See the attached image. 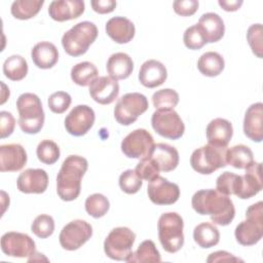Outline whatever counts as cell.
<instances>
[{"label": "cell", "mask_w": 263, "mask_h": 263, "mask_svg": "<svg viewBox=\"0 0 263 263\" xmlns=\"http://www.w3.org/2000/svg\"><path fill=\"white\" fill-rule=\"evenodd\" d=\"M198 1L196 0H176L173 3L174 11L181 16H190L198 9Z\"/></svg>", "instance_id": "46"}, {"label": "cell", "mask_w": 263, "mask_h": 263, "mask_svg": "<svg viewBox=\"0 0 263 263\" xmlns=\"http://www.w3.org/2000/svg\"><path fill=\"white\" fill-rule=\"evenodd\" d=\"M226 162L235 168L245 170L254 162L253 151L243 144L227 148Z\"/></svg>", "instance_id": "31"}, {"label": "cell", "mask_w": 263, "mask_h": 263, "mask_svg": "<svg viewBox=\"0 0 263 263\" xmlns=\"http://www.w3.org/2000/svg\"><path fill=\"white\" fill-rule=\"evenodd\" d=\"M17 189L23 193H43L48 186L47 173L42 168H27L16 180Z\"/></svg>", "instance_id": "16"}, {"label": "cell", "mask_w": 263, "mask_h": 263, "mask_svg": "<svg viewBox=\"0 0 263 263\" xmlns=\"http://www.w3.org/2000/svg\"><path fill=\"white\" fill-rule=\"evenodd\" d=\"M107 35L116 43L124 44L135 37L136 28L132 21L124 16L111 17L105 27Z\"/></svg>", "instance_id": "24"}, {"label": "cell", "mask_w": 263, "mask_h": 263, "mask_svg": "<svg viewBox=\"0 0 263 263\" xmlns=\"http://www.w3.org/2000/svg\"><path fill=\"white\" fill-rule=\"evenodd\" d=\"M242 262L241 259L234 257L232 254L226 252V251H217L212 253L208 258H206V262Z\"/></svg>", "instance_id": "49"}, {"label": "cell", "mask_w": 263, "mask_h": 263, "mask_svg": "<svg viewBox=\"0 0 263 263\" xmlns=\"http://www.w3.org/2000/svg\"><path fill=\"white\" fill-rule=\"evenodd\" d=\"M219 5L225 10V11H236L240 8L243 1L242 0H219Z\"/></svg>", "instance_id": "50"}, {"label": "cell", "mask_w": 263, "mask_h": 263, "mask_svg": "<svg viewBox=\"0 0 263 263\" xmlns=\"http://www.w3.org/2000/svg\"><path fill=\"white\" fill-rule=\"evenodd\" d=\"M31 58L36 67L40 69H50L59 61V51L53 43L41 41L33 46Z\"/></svg>", "instance_id": "27"}, {"label": "cell", "mask_w": 263, "mask_h": 263, "mask_svg": "<svg viewBox=\"0 0 263 263\" xmlns=\"http://www.w3.org/2000/svg\"><path fill=\"white\" fill-rule=\"evenodd\" d=\"M98 69L90 62H81L76 64L71 69L72 81L80 86L89 85L98 77Z\"/></svg>", "instance_id": "33"}, {"label": "cell", "mask_w": 263, "mask_h": 263, "mask_svg": "<svg viewBox=\"0 0 263 263\" xmlns=\"http://www.w3.org/2000/svg\"><path fill=\"white\" fill-rule=\"evenodd\" d=\"M236 241L249 247L259 242L263 236V202L251 204L246 211V220L241 221L234 231Z\"/></svg>", "instance_id": "6"}, {"label": "cell", "mask_w": 263, "mask_h": 263, "mask_svg": "<svg viewBox=\"0 0 263 263\" xmlns=\"http://www.w3.org/2000/svg\"><path fill=\"white\" fill-rule=\"evenodd\" d=\"M90 5L96 12H98L100 14H105V13H110L115 9L116 1H114V0H97V1H91Z\"/></svg>", "instance_id": "48"}, {"label": "cell", "mask_w": 263, "mask_h": 263, "mask_svg": "<svg viewBox=\"0 0 263 263\" xmlns=\"http://www.w3.org/2000/svg\"><path fill=\"white\" fill-rule=\"evenodd\" d=\"M27 152L21 144H5L0 146V171L17 172L27 163Z\"/></svg>", "instance_id": "18"}, {"label": "cell", "mask_w": 263, "mask_h": 263, "mask_svg": "<svg viewBox=\"0 0 263 263\" xmlns=\"http://www.w3.org/2000/svg\"><path fill=\"white\" fill-rule=\"evenodd\" d=\"M148 100L143 93L127 92L116 103L114 117L119 124L130 125L148 110Z\"/></svg>", "instance_id": "9"}, {"label": "cell", "mask_w": 263, "mask_h": 263, "mask_svg": "<svg viewBox=\"0 0 263 263\" xmlns=\"http://www.w3.org/2000/svg\"><path fill=\"white\" fill-rule=\"evenodd\" d=\"M119 187L127 194L137 193L143 185L142 179L137 175L135 170H126L119 176Z\"/></svg>", "instance_id": "41"}, {"label": "cell", "mask_w": 263, "mask_h": 263, "mask_svg": "<svg viewBox=\"0 0 263 263\" xmlns=\"http://www.w3.org/2000/svg\"><path fill=\"white\" fill-rule=\"evenodd\" d=\"M96 119L95 111L87 105H77L65 118L66 130L74 136H84L93 125Z\"/></svg>", "instance_id": "14"}, {"label": "cell", "mask_w": 263, "mask_h": 263, "mask_svg": "<svg viewBox=\"0 0 263 263\" xmlns=\"http://www.w3.org/2000/svg\"><path fill=\"white\" fill-rule=\"evenodd\" d=\"M183 41H184L185 46L192 50L200 49L201 47H203L206 44L204 36H203L201 30L199 29V27L197 26V24H195L185 30L184 35H183Z\"/></svg>", "instance_id": "42"}, {"label": "cell", "mask_w": 263, "mask_h": 263, "mask_svg": "<svg viewBox=\"0 0 263 263\" xmlns=\"http://www.w3.org/2000/svg\"><path fill=\"white\" fill-rule=\"evenodd\" d=\"M44 4V0H16L10 7L11 14L17 20H29L34 17Z\"/></svg>", "instance_id": "35"}, {"label": "cell", "mask_w": 263, "mask_h": 263, "mask_svg": "<svg viewBox=\"0 0 263 263\" xmlns=\"http://www.w3.org/2000/svg\"><path fill=\"white\" fill-rule=\"evenodd\" d=\"M243 133L252 141L260 143L263 140V104H252L243 118Z\"/></svg>", "instance_id": "20"}, {"label": "cell", "mask_w": 263, "mask_h": 263, "mask_svg": "<svg viewBox=\"0 0 263 263\" xmlns=\"http://www.w3.org/2000/svg\"><path fill=\"white\" fill-rule=\"evenodd\" d=\"M149 199L157 205H170L178 201L180 188L176 183L170 182L163 177H156L149 182L147 187Z\"/></svg>", "instance_id": "15"}, {"label": "cell", "mask_w": 263, "mask_h": 263, "mask_svg": "<svg viewBox=\"0 0 263 263\" xmlns=\"http://www.w3.org/2000/svg\"><path fill=\"white\" fill-rule=\"evenodd\" d=\"M152 103L156 110H173L179 103V93L172 88H163L155 91Z\"/></svg>", "instance_id": "38"}, {"label": "cell", "mask_w": 263, "mask_h": 263, "mask_svg": "<svg viewBox=\"0 0 263 263\" xmlns=\"http://www.w3.org/2000/svg\"><path fill=\"white\" fill-rule=\"evenodd\" d=\"M161 261L160 254L158 250L155 247V243L151 239H146L142 241L137 251L130 255V257L126 260L127 263H135V262H140V263H158Z\"/></svg>", "instance_id": "34"}, {"label": "cell", "mask_w": 263, "mask_h": 263, "mask_svg": "<svg viewBox=\"0 0 263 263\" xmlns=\"http://www.w3.org/2000/svg\"><path fill=\"white\" fill-rule=\"evenodd\" d=\"M28 63L20 54L8 57L3 64V74L12 81L23 80L28 74Z\"/></svg>", "instance_id": "32"}, {"label": "cell", "mask_w": 263, "mask_h": 263, "mask_svg": "<svg viewBox=\"0 0 263 263\" xmlns=\"http://www.w3.org/2000/svg\"><path fill=\"white\" fill-rule=\"evenodd\" d=\"M206 43L218 42L225 33V25L222 17L215 12L203 13L197 23Z\"/></svg>", "instance_id": "25"}, {"label": "cell", "mask_w": 263, "mask_h": 263, "mask_svg": "<svg viewBox=\"0 0 263 263\" xmlns=\"http://www.w3.org/2000/svg\"><path fill=\"white\" fill-rule=\"evenodd\" d=\"M183 218L176 212L161 214L157 222L158 238L167 253L174 254L180 251L184 245Z\"/></svg>", "instance_id": "4"}, {"label": "cell", "mask_w": 263, "mask_h": 263, "mask_svg": "<svg viewBox=\"0 0 263 263\" xmlns=\"http://www.w3.org/2000/svg\"><path fill=\"white\" fill-rule=\"evenodd\" d=\"M88 167L86 158L69 155L65 158L57 176V192L64 201L76 199L81 191V180Z\"/></svg>", "instance_id": "2"}, {"label": "cell", "mask_w": 263, "mask_h": 263, "mask_svg": "<svg viewBox=\"0 0 263 263\" xmlns=\"http://www.w3.org/2000/svg\"><path fill=\"white\" fill-rule=\"evenodd\" d=\"M247 40L248 43L253 51V53L261 59L262 58V25L261 24H254L251 25L247 32Z\"/></svg>", "instance_id": "43"}, {"label": "cell", "mask_w": 263, "mask_h": 263, "mask_svg": "<svg viewBox=\"0 0 263 263\" xmlns=\"http://www.w3.org/2000/svg\"><path fill=\"white\" fill-rule=\"evenodd\" d=\"M97 37V26L91 22L84 21L74 25L70 30L64 33L62 45L69 55L79 57L88 50Z\"/></svg>", "instance_id": "5"}, {"label": "cell", "mask_w": 263, "mask_h": 263, "mask_svg": "<svg viewBox=\"0 0 263 263\" xmlns=\"http://www.w3.org/2000/svg\"><path fill=\"white\" fill-rule=\"evenodd\" d=\"M205 136L209 144L227 147L233 136L232 123L225 118H215L208 124Z\"/></svg>", "instance_id": "23"}, {"label": "cell", "mask_w": 263, "mask_h": 263, "mask_svg": "<svg viewBox=\"0 0 263 263\" xmlns=\"http://www.w3.org/2000/svg\"><path fill=\"white\" fill-rule=\"evenodd\" d=\"M193 239L200 248L210 249L219 243L220 232L214 224L203 222L195 226L193 230Z\"/></svg>", "instance_id": "30"}, {"label": "cell", "mask_w": 263, "mask_h": 263, "mask_svg": "<svg viewBox=\"0 0 263 263\" xmlns=\"http://www.w3.org/2000/svg\"><path fill=\"white\" fill-rule=\"evenodd\" d=\"M36 154L42 163L51 165L59 160L61 151L55 142L51 140H42L37 146Z\"/></svg>", "instance_id": "39"}, {"label": "cell", "mask_w": 263, "mask_h": 263, "mask_svg": "<svg viewBox=\"0 0 263 263\" xmlns=\"http://www.w3.org/2000/svg\"><path fill=\"white\" fill-rule=\"evenodd\" d=\"M224 68V59L217 51H206L202 53L197 61L198 71L208 77H216L220 75Z\"/></svg>", "instance_id": "29"}, {"label": "cell", "mask_w": 263, "mask_h": 263, "mask_svg": "<svg viewBox=\"0 0 263 263\" xmlns=\"http://www.w3.org/2000/svg\"><path fill=\"white\" fill-rule=\"evenodd\" d=\"M15 127V119L8 111L0 112V138L5 139L9 137Z\"/></svg>", "instance_id": "47"}, {"label": "cell", "mask_w": 263, "mask_h": 263, "mask_svg": "<svg viewBox=\"0 0 263 263\" xmlns=\"http://www.w3.org/2000/svg\"><path fill=\"white\" fill-rule=\"evenodd\" d=\"M167 78L165 66L156 60L144 62L139 71V80L142 85L148 88H154L161 85Z\"/></svg>", "instance_id": "22"}, {"label": "cell", "mask_w": 263, "mask_h": 263, "mask_svg": "<svg viewBox=\"0 0 263 263\" xmlns=\"http://www.w3.org/2000/svg\"><path fill=\"white\" fill-rule=\"evenodd\" d=\"M31 231L39 238H47L54 231V220L51 216L41 214L37 216L31 225Z\"/></svg>", "instance_id": "40"}, {"label": "cell", "mask_w": 263, "mask_h": 263, "mask_svg": "<svg viewBox=\"0 0 263 263\" xmlns=\"http://www.w3.org/2000/svg\"><path fill=\"white\" fill-rule=\"evenodd\" d=\"M228 147H219L212 144L195 149L190 156L192 168L201 175H211L219 168L225 167L226 151Z\"/></svg>", "instance_id": "7"}, {"label": "cell", "mask_w": 263, "mask_h": 263, "mask_svg": "<svg viewBox=\"0 0 263 263\" xmlns=\"http://www.w3.org/2000/svg\"><path fill=\"white\" fill-rule=\"evenodd\" d=\"M18 125L25 134H38L43 127L45 114L39 97L32 92L22 93L16 100Z\"/></svg>", "instance_id": "3"}, {"label": "cell", "mask_w": 263, "mask_h": 263, "mask_svg": "<svg viewBox=\"0 0 263 263\" xmlns=\"http://www.w3.org/2000/svg\"><path fill=\"white\" fill-rule=\"evenodd\" d=\"M107 72L114 80H122L129 77L134 70L133 59L125 52H115L107 61Z\"/></svg>", "instance_id": "28"}, {"label": "cell", "mask_w": 263, "mask_h": 263, "mask_svg": "<svg viewBox=\"0 0 263 263\" xmlns=\"http://www.w3.org/2000/svg\"><path fill=\"white\" fill-rule=\"evenodd\" d=\"M154 146L152 135L145 128H137L122 140L121 151L126 157L143 159L151 155Z\"/></svg>", "instance_id": "10"}, {"label": "cell", "mask_w": 263, "mask_h": 263, "mask_svg": "<svg viewBox=\"0 0 263 263\" xmlns=\"http://www.w3.org/2000/svg\"><path fill=\"white\" fill-rule=\"evenodd\" d=\"M71 96L66 91H57L49 96L47 104L51 112L55 114L64 113L71 105Z\"/></svg>", "instance_id": "45"}, {"label": "cell", "mask_w": 263, "mask_h": 263, "mask_svg": "<svg viewBox=\"0 0 263 263\" xmlns=\"http://www.w3.org/2000/svg\"><path fill=\"white\" fill-rule=\"evenodd\" d=\"M193 210L202 216H210L214 224L229 225L235 216V208L229 195L215 189H201L191 198Z\"/></svg>", "instance_id": "1"}, {"label": "cell", "mask_w": 263, "mask_h": 263, "mask_svg": "<svg viewBox=\"0 0 263 263\" xmlns=\"http://www.w3.org/2000/svg\"><path fill=\"white\" fill-rule=\"evenodd\" d=\"M91 236V225L84 220L76 219L63 227L59 235V241L63 249L75 251L82 247Z\"/></svg>", "instance_id": "13"}, {"label": "cell", "mask_w": 263, "mask_h": 263, "mask_svg": "<svg viewBox=\"0 0 263 263\" xmlns=\"http://www.w3.org/2000/svg\"><path fill=\"white\" fill-rule=\"evenodd\" d=\"M153 129L161 137L178 140L185 132V125L180 115L173 110H156L151 117Z\"/></svg>", "instance_id": "12"}, {"label": "cell", "mask_w": 263, "mask_h": 263, "mask_svg": "<svg viewBox=\"0 0 263 263\" xmlns=\"http://www.w3.org/2000/svg\"><path fill=\"white\" fill-rule=\"evenodd\" d=\"M84 9L82 0H54L48 6V14L53 21L65 22L79 17Z\"/></svg>", "instance_id": "19"}, {"label": "cell", "mask_w": 263, "mask_h": 263, "mask_svg": "<svg viewBox=\"0 0 263 263\" xmlns=\"http://www.w3.org/2000/svg\"><path fill=\"white\" fill-rule=\"evenodd\" d=\"M160 172H172L179 164L178 150L165 143H157L150 155Z\"/></svg>", "instance_id": "26"}, {"label": "cell", "mask_w": 263, "mask_h": 263, "mask_svg": "<svg viewBox=\"0 0 263 263\" xmlns=\"http://www.w3.org/2000/svg\"><path fill=\"white\" fill-rule=\"evenodd\" d=\"M135 172L142 180H146L149 182L155 179L156 177H158L160 173L158 166L150 156L147 158L141 159L138 162L135 168Z\"/></svg>", "instance_id": "44"}, {"label": "cell", "mask_w": 263, "mask_h": 263, "mask_svg": "<svg viewBox=\"0 0 263 263\" xmlns=\"http://www.w3.org/2000/svg\"><path fill=\"white\" fill-rule=\"evenodd\" d=\"M1 250L6 256L27 258L29 261L38 254L33 238L26 233L15 231L6 232L1 236Z\"/></svg>", "instance_id": "11"}, {"label": "cell", "mask_w": 263, "mask_h": 263, "mask_svg": "<svg viewBox=\"0 0 263 263\" xmlns=\"http://www.w3.org/2000/svg\"><path fill=\"white\" fill-rule=\"evenodd\" d=\"M241 188V176L231 172L222 173L216 181V190L225 195H238Z\"/></svg>", "instance_id": "36"}, {"label": "cell", "mask_w": 263, "mask_h": 263, "mask_svg": "<svg viewBox=\"0 0 263 263\" xmlns=\"http://www.w3.org/2000/svg\"><path fill=\"white\" fill-rule=\"evenodd\" d=\"M84 205L85 211L89 216L99 219L107 214L110 208V202L105 195L101 193H93L86 198Z\"/></svg>", "instance_id": "37"}, {"label": "cell", "mask_w": 263, "mask_h": 263, "mask_svg": "<svg viewBox=\"0 0 263 263\" xmlns=\"http://www.w3.org/2000/svg\"><path fill=\"white\" fill-rule=\"evenodd\" d=\"M88 90L95 102L101 105H109L117 99L119 84L110 76H100L89 84Z\"/></svg>", "instance_id": "17"}, {"label": "cell", "mask_w": 263, "mask_h": 263, "mask_svg": "<svg viewBox=\"0 0 263 263\" xmlns=\"http://www.w3.org/2000/svg\"><path fill=\"white\" fill-rule=\"evenodd\" d=\"M135 232L128 227L112 229L104 241V252L112 260L126 261L133 254Z\"/></svg>", "instance_id": "8"}, {"label": "cell", "mask_w": 263, "mask_h": 263, "mask_svg": "<svg viewBox=\"0 0 263 263\" xmlns=\"http://www.w3.org/2000/svg\"><path fill=\"white\" fill-rule=\"evenodd\" d=\"M241 176V188L237 197L248 199L258 194L263 188L262 165L260 162H253Z\"/></svg>", "instance_id": "21"}]
</instances>
